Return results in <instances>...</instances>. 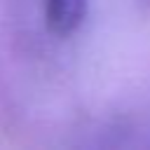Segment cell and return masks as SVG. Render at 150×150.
<instances>
[{"instance_id":"cell-1","label":"cell","mask_w":150,"mask_h":150,"mask_svg":"<svg viewBox=\"0 0 150 150\" xmlns=\"http://www.w3.org/2000/svg\"><path fill=\"white\" fill-rule=\"evenodd\" d=\"M87 5L89 0H45L47 28L59 38H68L84 21Z\"/></svg>"}]
</instances>
